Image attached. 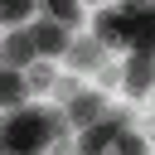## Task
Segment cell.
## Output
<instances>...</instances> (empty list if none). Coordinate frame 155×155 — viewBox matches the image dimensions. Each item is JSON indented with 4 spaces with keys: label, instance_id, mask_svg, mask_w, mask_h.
<instances>
[{
    "label": "cell",
    "instance_id": "14",
    "mask_svg": "<svg viewBox=\"0 0 155 155\" xmlns=\"http://www.w3.org/2000/svg\"><path fill=\"white\" fill-rule=\"evenodd\" d=\"M48 92H53L58 102H68V97H78V92H82V82H78V78H53V87H48Z\"/></svg>",
    "mask_w": 155,
    "mask_h": 155
},
{
    "label": "cell",
    "instance_id": "2",
    "mask_svg": "<svg viewBox=\"0 0 155 155\" xmlns=\"http://www.w3.org/2000/svg\"><path fill=\"white\" fill-rule=\"evenodd\" d=\"M78 150H82V155H97V150H126V155H140V150H145V140H140L131 126H121L116 116H102V121L82 126Z\"/></svg>",
    "mask_w": 155,
    "mask_h": 155
},
{
    "label": "cell",
    "instance_id": "6",
    "mask_svg": "<svg viewBox=\"0 0 155 155\" xmlns=\"http://www.w3.org/2000/svg\"><path fill=\"white\" fill-rule=\"evenodd\" d=\"M63 58L73 63V73H97V68L107 63V48H102L97 39H68Z\"/></svg>",
    "mask_w": 155,
    "mask_h": 155
},
{
    "label": "cell",
    "instance_id": "1",
    "mask_svg": "<svg viewBox=\"0 0 155 155\" xmlns=\"http://www.w3.org/2000/svg\"><path fill=\"white\" fill-rule=\"evenodd\" d=\"M39 145H53V131H48V107H15V116L0 121V150H39Z\"/></svg>",
    "mask_w": 155,
    "mask_h": 155
},
{
    "label": "cell",
    "instance_id": "3",
    "mask_svg": "<svg viewBox=\"0 0 155 155\" xmlns=\"http://www.w3.org/2000/svg\"><path fill=\"white\" fill-rule=\"evenodd\" d=\"M63 107H68V111H63L68 126H92V121L107 116V97H102V92H78V97H68Z\"/></svg>",
    "mask_w": 155,
    "mask_h": 155
},
{
    "label": "cell",
    "instance_id": "5",
    "mask_svg": "<svg viewBox=\"0 0 155 155\" xmlns=\"http://www.w3.org/2000/svg\"><path fill=\"white\" fill-rule=\"evenodd\" d=\"M39 53H34V39H29V29H10L5 39H0V63L5 68H29Z\"/></svg>",
    "mask_w": 155,
    "mask_h": 155
},
{
    "label": "cell",
    "instance_id": "10",
    "mask_svg": "<svg viewBox=\"0 0 155 155\" xmlns=\"http://www.w3.org/2000/svg\"><path fill=\"white\" fill-rule=\"evenodd\" d=\"M24 92H29V87H24V73L0 63V107H19V102H24Z\"/></svg>",
    "mask_w": 155,
    "mask_h": 155
},
{
    "label": "cell",
    "instance_id": "9",
    "mask_svg": "<svg viewBox=\"0 0 155 155\" xmlns=\"http://www.w3.org/2000/svg\"><path fill=\"white\" fill-rule=\"evenodd\" d=\"M121 87H126L131 97H145V92H150V53H136V58L121 68Z\"/></svg>",
    "mask_w": 155,
    "mask_h": 155
},
{
    "label": "cell",
    "instance_id": "4",
    "mask_svg": "<svg viewBox=\"0 0 155 155\" xmlns=\"http://www.w3.org/2000/svg\"><path fill=\"white\" fill-rule=\"evenodd\" d=\"M92 39H97L102 48H126V15H121V10H97Z\"/></svg>",
    "mask_w": 155,
    "mask_h": 155
},
{
    "label": "cell",
    "instance_id": "8",
    "mask_svg": "<svg viewBox=\"0 0 155 155\" xmlns=\"http://www.w3.org/2000/svg\"><path fill=\"white\" fill-rule=\"evenodd\" d=\"M126 44L136 53H150L155 48V15L140 10V15H126Z\"/></svg>",
    "mask_w": 155,
    "mask_h": 155
},
{
    "label": "cell",
    "instance_id": "16",
    "mask_svg": "<svg viewBox=\"0 0 155 155\" xmlns=\"http://www.w3.org/2000/svg\"><path fill=\"white\" fill-rule=\"evenodd\" d=\"M116 10H121V15H140V10H150V0H121Z\"/></svg>",
    "mask_w": 155,
    "mask_h": 155
},
{
    "label": "cell",
    "instance_id": "11",
    "mask_svg": "<svg viewBox=\"0 0 155 155\" xmlns=\"http://www.w3.org/2000/svg\"><path fill=\"white\" fill-rule=\"evenodd\" d=\"M39 10H48V19H58L68 29L82 24V0H39Z\"/></svg>",
    "mask_w": 155,
    "mask_h": 155
},
{
    "label": "cell",
    "instance_id": "15",
    "mask_svg": "<svg viewBox=\"0 0 155 155\" xmlns=\"http://www.w3.org/2000/svg\"><path fill=\"white\" fill-rule=\"evenodd\" d=\"M97 82H102V87L111 92V87L121 82V68H111V63H102V68H97Z\"/></svg>",
    "mask_w": 155,
    "mask_h": 155
},
{
    "label": "cell",
    "instance_id": "7",
    "mask_svg": "<svg viewBox=\"0 0 155 155\" xmlns=\"http://www.w3.org/2000/svg\"><path fill=\"white\" fill-rule=\"evenodd\" d=\"M29 39H34V53L53 58V53L68 48V24H58V19H39V24L29 29Z\"/></svg>",
    "mask_w": 155,
    "mask_h": 155
},
{
    "label": "cell",
    "instance_id": "12",
    "mask_svg": "<svg viewBox=\"0 0 155 155\" xmlns=\"http://www.w3.org/2000/svg\"><path fill=\"white\" fill-rule=\"evenodd\" d=\"M53 78H58V73H53L48 63H39V58L24 68V87H34V92H48V87H53Z\"/></svg>",
    "mask_w": 155,
    "mask_h": 155
},
{
    "label": "cell",
    "instance_id": "13",
    "mask_svg": "<svg viewBox=\"0 0 155 155\" xmlns=\"http://www.w3.org/2000/svg\"><path fill=\"white\" fill-rule=\"evenodd\" d=\"M39 0H0V24H24Z\"/></svg>",
    "mask_w": 155,
    "mask_h": 155
}]
</instances>
